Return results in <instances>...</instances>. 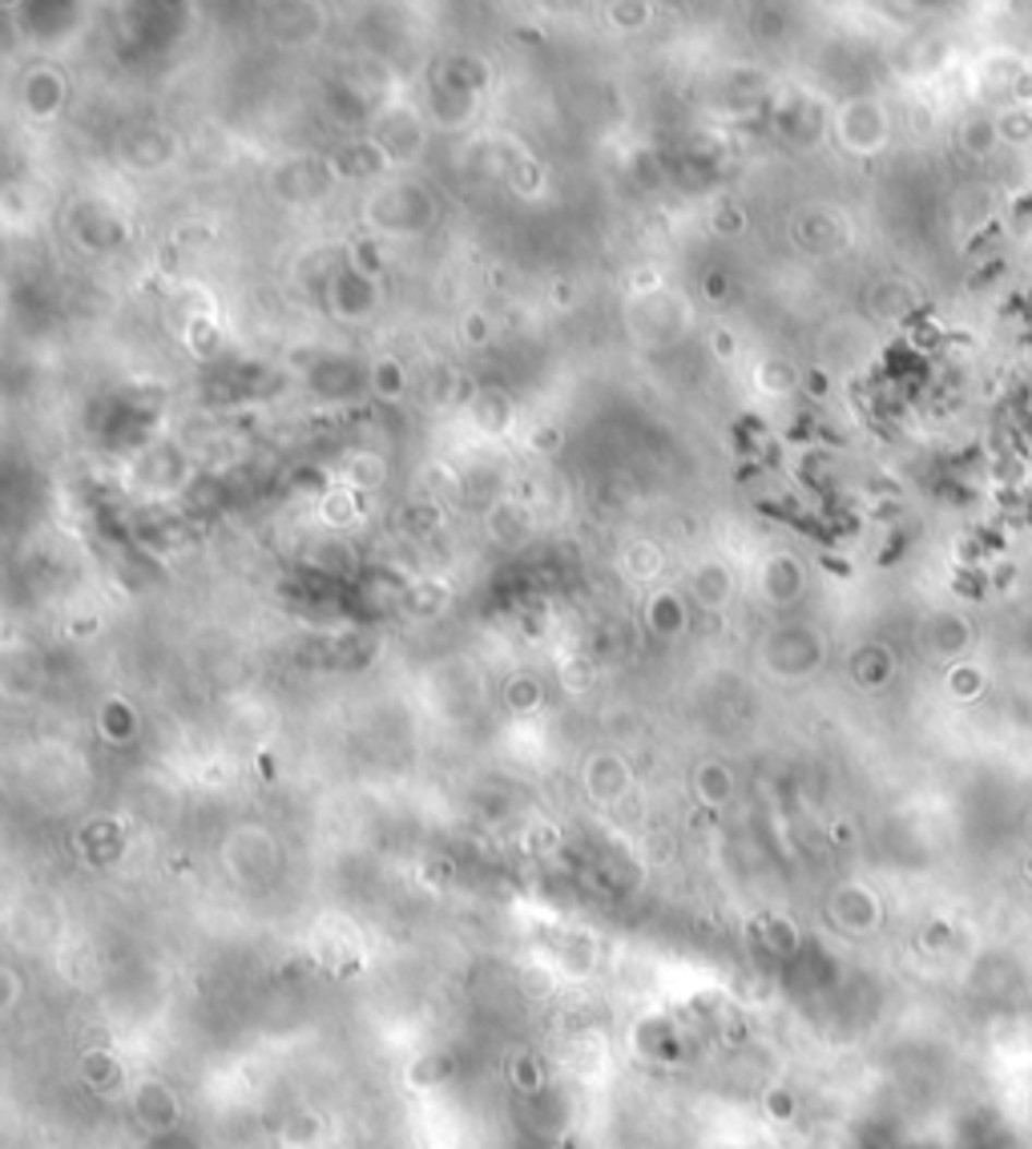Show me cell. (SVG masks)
<instances>
[{
    "label": "cell",
    "instance_id": "obj_1",
    "mask_svg": "<svg viewBox=\"0 0 1032 1149\" xmlns=\"http://www.w3.org/2000/svg\"><path fill=\"white\" fill-rule=\"evenodd\" d=\"M130 1113L146 1134H173L182 1122V1101L161 1077H142L130 1085Z\"/></svg>",
    "mask_w": 1032,
    "mask_h": 1149
},
{
    "label": "cell",
    "instance_id": "obj_2",
    "mask_svg": "<svg viewBox=\"0 0 1032 1149\" xmlns=\"http://www.w3.org/2000/svg\"><path fill=\"white\" fill-rule=\"evenodd\" d=\"M81 1081L89 1085L93 1093H118L121 1085H125V1069H121V1061L109 1053V1049H89L85 1057H81Z\"/></svg>",
    "mask_w": 1032,
    "mask_h": 1149
},
{
    "label": "cell",
    "instance_id": "obj_3",
    "mask_svg": "<svg viewBox=\"0 0 1032 1149\" xmlns=\"http://www.w3.org/2000/svg\"><path fill=\"white\" fill-rule=\"evenodd\" d=\"M504 1073H508V1085H513L520 1097H537L544 1089L541 1061L532 1057L529 1049H516L513 1057H508V1065H504Z\"/></svg>",
    "mask_w": 1032,
    "mask_h": 1149
},
{
    "label": "cell",
    "instance_id": "obj_4",
    "mask_svg": "<svg viewBox=\"0 0 1032 1149\" xmlns=\"http://www.w3.org/2000/svg\"><path fill=\"white\" fill-rule=\"evenodd\" d=\"M694 791H698V799L706 806H722L734 794V779H730V770L722 763H706L694 775Z\"/></svg>",
    "mask_w": 1032,
    "mask_h": 1149
},
{
    "label": "cell",
    "instance_id": "obj_5",
    "mask_svg": "<svg viewBox=\"0 0 1032 1149\" xmlns=\"http://www.w3.org/2000/svg\"><path fill=\"white\" fill-rule=\"evenodd\" d=\"M323 1134H327V1122H323V1113H315V1110H295L291 1117H287V1129H283L287 1146H295V1149L319 1146Z\"/></svg>",
    "mask_w": 1032,
    "mask_h": 1149
},
{
    "label": "cell",
    "instance_id": "obj_6",
    "mask_svg": "<svg viewBox=\"0 0 1032 1149\" xmlns=\"http://www.w3.org/2000/svg\"><path fill=\"white\" fill-rule=\"evenodd\" d=\"M448 1077H452V1061L444 1057V1053H428V1057H420L411 1065V1085H416V1089H436V1085H444Z\"/></svg>",
    "mask_w": 1032,
    "mask_h": 1149
},
{
    "label": "cell",
    "instance_id": "obj_7",
    "mask_svg": "<svg viewBox=\"0 0 1032 1149\" xmlns=\"http://www.w3.org/2000/svg\"><path fill=\"white\" fill-rule=\"evenodd\" d=\"M763 1113H767L775 1125H791L794 1117H799V1097H794L791 1089L775 1085V1089L763 1093Z\"/></svg>",
    "mask_w": 1032,
    "mask_h": 1149
},
{
    "label": "cell",
    "instance_id": "obj_8",
    "mask_svg": "<svg viewBox=\"0 0 1032 1149\" xmlns=\"http://www.w3.org/2000/svg\"><path fill=\"white\" fill-rule=\"evenodd\" d=\"M996 142H1000V130H996V121H984V118H972V121H968L964 146L972 149V154H993Z\"/></svg>",
    "mask_w": 1032,
    "mask_h": 1149
},
{
    "label": "cell",
    "instance_id": "obj_9",
    "mask_svg": "<svg viewBox=\"0 0 1032 1149\" xmlns=\"http://www.w3.org/2000/svg\"><path fill=\"white\" fill-rule=\"evenodd\" d=\"M996 130H1000V142H1032V113L1029 109H1008L996 118Z\"/></svg>",
    "mask_w": 1032,
    "mask_h": 1149
},
{
    "label": "cell",
    "instance_id": "obj_10",
    "mask_svg": "<svg viewBox=\"0 0 1032 1149\" xmlns=\"http://www.w3.org/2000/svg\"><path fill=\"white\" fill-rule=\"evenodd\" d=\"M767 944H770V951H779V956H791V951L799 948V932H794L791 920H782V915H770V920H767Z\"/></svg>",
    "mask_w": 1032,
    "mask_h": 1149
},
{
    "label": "cell",
    "instance_id": "obj_11",
    "mask_svg": "<svg viewBox=\"0 0 1032 1149\" xmlns=\"http://www.w3.org/2000/svg\"><path fill=\"white\" fill-rule=\"evenodd\" d=\"M4 984H9V996H4V1004H0V1008H4V1013H13L16 996H21V977H16L13 968H4Z\"/></svg>",
    "mask_w": 1032,
    "mask_h": 1149
}]
</instances>
